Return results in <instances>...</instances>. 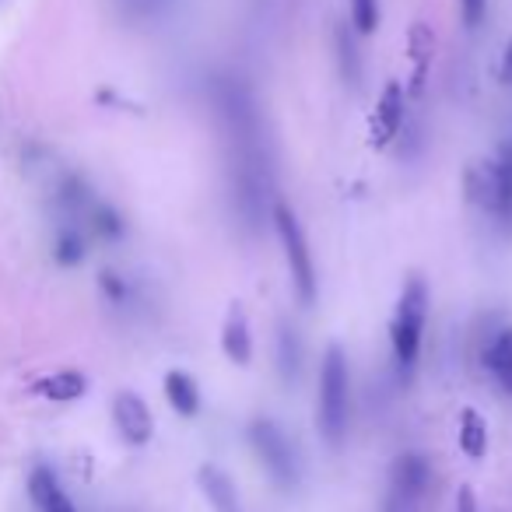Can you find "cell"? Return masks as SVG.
<instances>
[{"instance_id": "13", "label": "cell", "mask_w": 512, "mask_h": 512, "mask_svg": "<svg viewBox=\"0 0 512 512\" xmlns=\"http://www.w3.org/2000/svg\"><path fill=\"white\" fill-rule=\"evenodd\" d=\"M197 481H200V491L207 495V502L214 505V512H239V491H235L232 477L221 467H211V463L200 467Z\"/></svg>"}, {"instance_id": "22", "label": "cell", "mask_w": 512, "mask_h": 512, "mask_svg": "<svg viewBox=\"0 0 512 512\" xmlns=\"http://www.w3.org/2000/svg\"><path fill=\"white\" fill-rule=\"evenodd\" d=\"M488 15V0H460V18L467 29H477Z\"/></svg>"}, {"instance_id": "7", "label": "cell", "mask_w": 512, "mask_h": 512, "mask_svg": "<svg viewBox=\"0 0 512 512\" xmlns=\"http://www.w3.org/2000/svg\"><path fill=\"white\" fill-rule=\"evenodd\" d=\"M113 421H116V432H120V439L127 442V446H148L151 435H155V418H151V407L130 390L116 393Z\"/></svg>"}, {"instance_id": "4", "label": "cell", "mask_w": 512, "mask_h": 512, "mask_svg": "<svg viewBox=\"0 0 512 512\" xmlns=\"http://www.w3.org/2000/svg\"><path fill=\"white\" fill-rule=\"evenodd\" d=\"M274 232H278V242H281V249H285L288 278H292L295 295H299L302 306H313L316 295H320L316 260H313V249H309L306 232H302L299 214L288 204H274Z\"/></svg>"}, {"instance_id": "23", "label": "cell", "mask_w": 512, "mask_h": 512, "mask_svg": "<svg viewBox=\"0 0 512 512\" xmlns=\"http://www.w3.org/2000/svg\"><path fill=\"white\" fill-rule=\"evenodd\" d=\"M453 512H477V498L470 488H460V495H456V509Z\"/></svg>"}, {"instance_id": "11", "label": "cell", "mask_w": 512, "mask_h": 512, "mask_svg": "<svg viewBox=\"0 0 512 512\" xmlns=\"http://www.w3.org/2000/svg\"><path fill=\"white\" fill-rule=\"evenodd\" d=\"M221 351L232 365L253 362V334H249V320L242 309H228L225 327H221Z\"/></svg>"}, {"instance_id": "1", "label": "cell", "mask_w": 512, "mask_h": 512, "mask_svg": "<svg viewBox=\"0 0 512 512\" xmlns=\"http://www.w3.org/2000/svg\"><path fill=\"white\" fill-rule=\"evenodd\" d=\"M351 421V369L348 355L337 344H330L320 362V393H316V428L323 442L341 449Z\"/></svg>"}, {"instance_id": "2", "label": "cell", "mask_w": 512, "mask_h": 512, "mask_svg": "<svg viewBox=\"0 0 512 512\" xmlns=\"http://www.w3.org/2000/svg\"><path fill=\"white\" fill-rule=\"evenodd\" d=\"M425 323H428V285L421 278H411L397 299V313L390 320V344H393V362H397L400 376H411L414 365L421 358V341H425Z\"/></svg>"}, {"instance_id": "3", "label": "cell", "mask_w": 512, "mask_h": 512, "mask_svg": "<svg viewBox=\"0 0 512 512\" xmlns=\"http://www.w3.org/2000/svg\"><path fill=\"white\" fill-rule=\"evenodd\" d=\"M246 439L253 456L260 460V467L267 470L274 484L281 491H295L302 481V463H299V449L288 439V432L278 425L274 418H253L246 428Z\"/></svg>"}, {"instance_id": "17", "label": "cell", "mask_w": 512, "mask_h": 512, "mask_svg": "<svg viewBox=\"0 0 512 512\" xmlns=\"http://www.w3.org/2000/svg\"><path fill=\"white\" fill-rule=\"evenodd\" d=\"M88 253V242L85 235H81V228L74 225H64L57 232V239H53V256H57L60 267H78L81 260H85Z\"/></svg>"}, {"instance_id": "24", "label": "cell", "mask_w": 512, "mask_h": 512, "mask_svg": "<svg viewBox=\"0 0 512 512\" xmlns=\"http://www.w3.org/2000/svg\"><path fill=\"white\" fill-rule=\"evenodd\" d=\"M502 81L512 85V39L505 43V53H502Z\"/></svg>"}, {"instance_id": "6", "label": "cell", "mask_w": 512, "mask_h": 512, "mask_svg": "<svg viewBox=\"0 0 512 512\" xmlns=\"http://www.w3.org/2000/svg\"><path fill=\"white\" fill-rule=\"evenodd\" d=\"M407 116V102H404V85L400 81H386L383 95L376 102V113H372L369 123V141L372 148H390L397 141L400 127H404Z\"/></svg>"}, {"instance_id": "16", "label": "cell", "mask_w": 512, "mask_h": 512, "mask_svg": "<svg viewBox=\"0 0 512 512\" xmlns=\"http://www.w3.org/2000/svg\"><path fill=\"white\" fill-rule=\"evenodd\" d=\"M460 449L470 460H481V456L488 453V425H484V418L474 407H467V411L460 414Z\"/></svg>"}, {"instance_id": "8", "label": "cell", "mask_w": 512, "mask_h": 512, "mask_svg": "<svg viewBox=\"0 0 512 512\" xmlns=\"http://www.w3.org/2000/svg\"><path fill=\"white\" fill-rule=\"evenodd\" d=\"M390 484H393V495L400 502H421L432 484V463L425 460L421 453H404L393 460V470H390Z\"/></svg>"}, {"instance_id": "14", "label": "cell", "mask_w": 512, "mask_h": 512, "mask_svg": "<svg viewBox=\"0 0 512 512\" xmlns=\"http://www.w3.org/2000/svg\"><path fill=\"white\" fill-rule=\"evenodd\" d=\"M32 390L39 397L53 400V404H71V400H81L88 393V379L78 369H64V372H53V376H43Z\"/></svg>"}, {"instance_id": "10", "label": "cell", "mask_w": 512, "mask_h": 512, "mask_svg": "<svg viewBox=\"0 0 512 512\" xmlns=\"http://www.w3.org/2000/svg\"><path fill=\"white\" fill-rule=\"evenodd\" d=\"M162 390H165V400H169V407L179 414V418H197L200 407H204V397H200L197 379H193L190 372H183V369L165 372Z\"/></svg>"}, {"instance_id": "18", "label": "cell", "mask_w": 512, "mask_h": 512, "mask_svg": "<svg viewBox=\"0 0 512 512\" xmlns=\"http://www.w3.org/2000/svg\"><path fill=\"white\" fill-rule=\"evenodd\" d=\"M334 43H337V60H341V74H344V81H351V85H358V81H362V57H358L355 39H351L344 29H337Z\"/></svg>"}, {"instance_id": "20", "label": "cell", "mask_w": 512, "mask_h": 512, "mask_svg": "<svg viewBox=\"0 0 512 512\" xmlns=\"http://www.w3.org/2000/svg\"><path fill=\"white\" fill-rule=\"evenodd\" d=\"M88 214H92V228L102 235V239H109V242L123 239L127 225H123L120 211H113L109 204H92V207H88Z\"/></svg>"}, {"instance_id": "15", "label": "cell", "mask_w": 512, "mask_h": 512, "mask_svg": "<svg viewBox=\"0 0 512 512\" xmlns=\"http://www.w3.org/2000/svg\"><path fill=\"white\" fill-rule=\"evenodd\" d=\"M484 365H488L498 390L512 397V327L498 330V334L491 337L488 351H484Z\"/></svg>"}, {"instance_id": "19", "label": "cell", "mask_w": 512, "mask_h": 512, "mask_svg": "<svg viewBox=\"0 0 512 512\" xmlns=\"http://www.w3.org/2000/svg\"><path fill=\"white\" fill-rule=\"evenodd\" d=\"M348 15L355 25L358 36H372L383 22V11H379V0H348Z\"/></svg>"}, {"instance_id": "12", "label": "cell", "mask_w": 512, "mask_h": 512, "mask_svg": "<svg viewBox=\"0 0 512 512\" xmlns=\"http://www.w3.org/2000/svg\"><path fill=\"white\" fill-rule=\"evenodd\" d=\"M302 358H306V351H302L299 330H295L292 323H281V327H278V341H274V362H278V376H281V383H285V386L299 383Z\"/></svg>"}, {"instance_id": "9", "label": "cell", "mask_w": 512, "mask_h": 512, "mask_svg": "<svg viewBox=\"0 0 512 512\" xmlns=\"http://www.w3.org/2000/svg\"><path fill=\"white\" fill-rule=\"evenodd\" d=\"M29 498H32V505H36L39 512H78V509H74V502H71V495L64 491V484H60V477L53 474V467H46V463L32 467Z\"/></svg>"}, {"instance_id": "21", "label": "cell", "mask_w": 512, "mask_h": 512, "mask_svg": "<svg viewBox=\"0 0 512 512\" xmlns=\"http://www.w3.org/2000/svg\"><path fill=\"white\" fill-rule=\"evenodd\" d=\"M99 288L106 292L109 302H116V306H123V302H127V285H123L120 274H113V271L99 274Z\"/></svg>"}, {"instance_id": "25", "label": "cell", "mask_w": 512, "mask_h": 512, "mask_svg": "<svg viewBox=\"0 0 512 512\" xmlns=\"http://www.w3.org/2000/svg\"><path fill=\"white\" fill-rule=\"evenodd\" d=\"M386 512H404V509H400V505H386Z\"/></svg>"}, {"instance_id": "5", "label": "cell", "mask_w": 512, "mask_h": 512, "mask_svg": "<svg viewBox=\"0 0 512 512\" xmlns=\"http://www.w3.org/2000/svg\"><path fill=\"white\" fill-rule=\"evenodd\" d=\"M481 200L498 225L512 228V137L502 144L498 162L488 165V172H484Z\"/></svg>"}]
</instances>
